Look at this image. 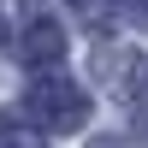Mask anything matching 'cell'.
<instances>
[{
    "instance_id": "6da1fadb",
    "label": "cell",
    "mask_w": 148,
    "mask_h": 148,
    "mask_svg": "<svg viewBox=\"0 0 148 148\" xmlns=\"http://www.w3.org/2000/svg\"><path fill=\"white\" fill-rule=\"evenodd\" d=\"M24 107H30V119H42V130H77L89 119V95L59 71H42L24 89Z\"/></svg>"
},
{
    "instance_id": "7a4b0ae2",
    "label": "cell",
    "mask_w": 148,
    "mask_h": 148,
    "mask_svg": "<svg viewBox=\"0 0 148 148\" xmlns=\"http://www.w3.org/2000/svg\"><path fill=\"white\" fill-rule=\"evenodd\" d=\"M18 59H30V65H47V71H53L59 59H65V36H59V24L30 18V24L18 30Z\"/></svg>"
},
{
    "instance_id": "3957f363",
    "label": "cell",
    "mask_w": 148,
    "mask_h": 148,
    "mask_svg": "<svg viewBox=\"0 0 148 148\" xmlns=\"http://www.w3.org/2000/svg\"><path fill=\"white\" fill-rule=\"evenodd\" d=\"M0 148H47L42 125H30V119H18V113H0Z\"/></svg>"
},
{
    "instance_id": "277c9868",
    "label": "cell",
    "mask_w": 148,
    "mask_h": 148,
    "mask_svg": "<svg viewBox=\"0 0 148 148\" xmlns=\"http://www.w3.org/2000/svg\"><path fill=\"white\" fill-rule=\"evenodd\" d=\"M71 12L89 18V24H107V18H113V0H71Z\"/></svg>"
},
{
    "instance_id": "5b68a950",
    "label": "cell",
    "mask_w": 148,
    "mask_h": 148,
    "mask_svg": "<svg viewBox=\"0 0 148 148\" xmlns=\"http://www.w3.org/2000/svg\"><path fill=\"white\" fill-rule=\"evenodd\" d=\"M130 12H136V24L148 30V0H130Z\"/></svg>"
}]
</instances>
